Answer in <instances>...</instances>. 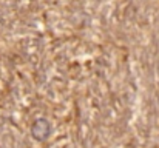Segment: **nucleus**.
<instances>
[{
    "instance_id": "nucleus-1",
    "label": "nucleus",
    "mask_w": 159,
    "mask_h": 148,
    "mask_svg": "<svg viewBox=\"0 0 159 148\" xmlns=\"http://www.w3.org/2000/svg\"><path fill=\"white\" fill-rule=\"evenodd\" d=\"M31 133L34 136V139L37 141H45L50 134H51V125L47 119H37L34 123H33V128H31Z\"/></svg>"
}]
</instances>
